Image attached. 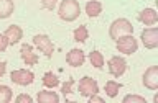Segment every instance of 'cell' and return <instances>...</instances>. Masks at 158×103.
<instances>
[{"label":"cell","mask_w":158,"mask_h":103,"mask_svg":"<svg viewBox=\"0 0 158 103\" xmlns=\"http://www.w3.org/2000/svg\"><path fill=\"white\" fill-rule=\"evenodd\" d=\"M5 72H7V62H5V61H0V78L5 75Z\"/></svg>","instance_id":"obj_28"},{"label":"cell","mask_w":158,"mask_h":103,"mask_svg":"<svg viewBox=\"0 0 158 103\" xmlns=\"http://www.w3.org/2000/svg\"><path fill=\"white\" fill-rule=\"evenodd\" d=\"M128 101L145 103V98H143V97H138V95H127V97H123V103H128Z\"/></svg>","instance_id":"obj_22"},{"label":"cell","mask_w":158,"mask_h":103,"mask_svg":"<svg viewBox=\"0 0 158 103\" xmlns=\"http://www.w3.org/2000/svg\"><path fill=\"white\" fill-rule=\"evenodd\" d=\"M12 88L8 85H0V103H8L12 100Z\"/></svg>","instance_id":"obj_21"},{"label":"cell","mask_w":158,"mask_h":103,"mask_svg":"<svg viewBox=\"0 0 158 103\" xmlns=\"http://www.w3.org/2000/svg\"><path fill=\"white\" fill-rule=\"evenodd\" d=\"M97 92H99V85L94 78L82 77L81 80H79V95L89 98L91 95H94V93H97Z\"/></svg>","instance_id":"obj_6"},{"label":"cell","mask_w":158,"mask_h":103,"mask_svg":"<svg viewBox=\"0 0 158 103\" xmlns=\"http://www.w3.org/2000/svg\"><path fill=\"white\" fill-rule=\"evenodd\" d=\"M10 80L17 85H30L35 80V74L31 71H27V69H17L10 74Z\"/></svg>","instance_id":"obj_4"},{"label":"cell","mask_w":158,"mask_h":103,"mask_svg":"<svg viewBox=\"0 0 158 103\" xmlns=\"http://www.w3.org/2000/svg\"><path fill=\"white\" fill-rule=\"evenodd\" d=\"M59 18L64 21H74L79 13H81V7H79L77 0H63L59 5Z\"/></svg>","instance_id":"obj_2"},{"label":"cell","mask_w":158,"mask_h":103,"mask_svg":"<svg viewBox=\"0 0 158 103\" xmlns=\"http://www.w3.org/2000/svg\"><path fill=\"white\" fill-rule=\"evenodd\" d=\"M73 85H74V80H73V78H69V80H68L66 83H63L61 92H63V95H64V97L71 93V88H73Z\"/></svg>","instance_id":"obj_23"},{"label":"cell","mask_w":158,"mask_h":103,"mask_svg":"<svg viewBox=\"0 0 158 103\" xmlns=\"http://www.w3.org/2000/svg\"><path fill=\"white\" fill-rule=\"evenodd\" d=\"M89 59H91V64L96 69H102L104 67V56H102V52L92 51L91 54H89Z\"/></svg>","instance_id":"obj_20"},{"label":"cell","mask_w":158,"mask_h":103,"mask_svg":"<svg viewBox=\"0 0 158 103\" xmlns=\"http://www.w3.org/2000/svg\"><path fill=\"white\" fill-rule=\"evenodd\" d=\"M143 85L150 90L158 88V66H150L143 74Z\"/></svg>","instance_id":"obj_9"},{"label":"cell","mask_w":158,"mask_h":103,"mask_svg":"<svg viewBox=\"0 0 158 103\" xmlns=\"http://www.w3.org/2000/svg\"><path fill=\"white\" fill-rule=\"evenodd\" d=\"M87 38H89V31H87L86 25H81L79 28L74 29V41L84 43V41H87Z\"/></svg>","instance_id":"obj_19"},{"label":"cell","mask_w":158,"mask_h":103,"mask_svg":"<svg viewBox=\"0 0 158 103\" xmlns=\"http://www.w3.org/2000/svg\"><path fill=\"white\" fill-rule=\"evenodd\" d=\"M3 36L8 39V44H17L20 39L23 38V29L17 26V25H10V26L5 29Z\"/></svg>","instance_id":"obj_12"},{"label":"cell","mask_w":158,"mask_h":103,"mask_svg":"<svg viewBox=\"0 0 158 103\" xmlns=\"http://www.w3.org/2000/svg\"><path fill=\"white\" fill-rule=\"evenodd\" d=\"M43 85L46 87V88H54V87H58L59 85V78L56 74H53V72H46L43 75Z\"/></svg>","instance_id":"obj_17"},{"label":"cell","mask_w":158,"mask_h":103,"mask_svg":"<svg viewBox=\"0 0 158 103\" xmlns=\"http://www.w3.org/2000/svg\"><path fill=\"white\" fill-rule=\"evenodd\" d=\"M36 100H38V103H58L59 101V97H58L56 92L41 90V92H38Z\"/></svg>","instance_id":"obj_14"},{"label":"cell","mask_w":158,"mask_h":103,"mask_svg":"<svg viewBox=\"0 0 158 103\" xmlns=\"http://www.w3.org/2000/svg\"><path fill=\"white\" fill-rule=\"evenodd\" d=\"M20 56H22V61L27 66H36L38 64V56L36 52H33V48L30 44H23L22 49H20Z\"/></svg>","instance_id":"obj_10"},{"label":"cell","mask_w":158,"mask_h":103,"mask_svg":"<svg viewBox=\"0 0 158 103\" xmlns=\"http://www.w3.org/2000/svg\"><path fill=\"white\" fill-rule=\"evenodd\" d=\"M120 88H122V85H120L118 82H115V80H109V82L106 83V95L110 97V98H115Z\"/></svg>","instance_id":"obj_18"},{"label":"cell","mask_w":158,"mask_h":103,"mask_svg":"<svg viewBox=\"0 0 158 103\" xmlns=\"http://www.w3.org/2000/svg\"><path fill=\"white\" fill-rule=\"evenodd\" d=\"M33 43H35V46H36L46 57H51L53 56L54 46H53V41L46 36V34H36V36L33 38Z\"/></svg>","instance_id":"obj_5"},{"label":"cell","mask_w":158,"mask_h":103,"mask_svg":"<svg viewBox=\"0 0 158 103\" xmlns=\"http://www.w3.org/2000/svg\"><path fill=\"white\" fill-rule=\"evenodd\" d=\"M8 46V39L3 36V34H0V52H3L5 49Z\"/></svg>","instance_id":"obj_26"},{"label":"cell","mask_w":158,"mask_h":103,"mask_svg":"<svg viewBox=\"0 0 158 103\" xmlns=\"http://www.w3.org/2000/svg\"><path fill=\"white\" fill-rule=\"evenodd\" d=\"M142 43L147 49H155L158 46V28H147L142 31Z\"/></svg>","instance_id":"obj_7"},{"label":"cell","mask_w":158,"mask_h":103,"mask_svg":"<svg viewBox=\"0 0 158 103\" xmlns=\"http://www.w3.org/2000/svg\"><path fill=\"white\" fill-rule=\"evenodd\" d=\"M115 43H117V51L122 52V54H127V56H130V54L137 52V49H138V43H137V39L133 38L132 34L117 39Z\"/></svg>","instance_id":"obj_3"},{"label":"cell","mask_w":158,"mask_h":103,"mask_svg":"<svg viewBox=\"0 0 158 103\" xmlns=\"http://www.w3.org/2000/svg\"><path fill=\"white\" fill-rule=\"evenodd\" d=\"M15 101H17V103H31L33 98L30 97V95H25V93H22V95H18L17 98H15Z\"/></svg>","instance_id":"obj_24"},{"label":"cell","mask_w":158,"mask_h":103,"mask_svg":"<svg viewBox=\"0 0 158 103\" xmlns=\"http://www.w3.org/2000/svg\"><path fill=\"white\" fill-rule=\"evenodd\" d=\"M138 20L145 25V26H152L158 21V13L153 8H145L138 13Z\"/></svg>","instance_id":"obj_13"},{"label":"cell","mask_w":158,"mask_h":103,"mask_svg":"<svg viewBox=\"0 0 158 103\" xmlns=\"http://www.w3.org/2000/svg\"><path fill=\"white\" fill-rule=\"evenodd\" d=\"M127 71V62H125V59H122V57H118V56H114L109 59V72L112 74L114 77H120L123 75Z\"/></svg>","instance_id":"obj_8"},{"label":"cell","mask_w":158,"mask_h":103,"mask_svg":"<svg viewBox=\"0 0 158 103\" xmlns=\"http://www.w3.org/2000/svg\"><path fill=\"white\" fill-rule=\"evenodd\" d=\"M13 0H0V18H8L13 13Z\"/></svg>","instance_id":"obj_16"},{"label":"cell","mask_w":158,"mask_h":103,"mask_svg":"<svg viewBox=\"0 0 158 103\" xmlns=\"http://www.w3.org/2000/svg\"><path fill=\"white\" fill-rule=\"evenodd\" d=\"M84 61H86V56H84V51H81V49H71L66 54V62L73 67H81Z\"/></svg>","instance_id":"obj_11"},{"label":"cell","mask_w":158,"mask_h":103,"mask_svg":"<svg viewBox=\"0 0 158 103\" xmlns=\"http://www.w3.org/2000/svg\"><path fill=\"white\" fill-rule=\"evenodd\" d=\"M132 33H133V26L127 18L114 20L110 23V28H109V36H110L114 41H117V39H120L123 36H128V34H132Z\"/></svg>","instance_id":"obj_1"},{"label":"cell","mask_w":158,"mask_h":103,"mask_svg":"<svg viewBox=\"0 0 158 103\" xmlns=\"http://www.w3.org/2000/svg\"><path fill=\"white\" fill-rule=\"evenodd\" d=\"M101 12H102V3L101 2H97V0H89V2L86 3V13L91 18L99 17Z\"/></svg>","instance_id":"obj_15"},{"label":"cell","mask_w":158,"mask_h":103,"mask_svg":"<svg viewBox=\"0 0 158 103\" xmlns=\"http://www.w3.org/2000/svg\"><path fill=\"white\" fill-rule=\"evenodd\" d=\"M56 5V0H41V7L46 10H53Z\"/></svg>","instance_id":"obj_25"},{"label":"cell","mask_w":158,"mask_h":103,"mask_svg":"<svg viewBox=\"0 0 158 103\" xmlns=\"http://www.w3.org/2000/svg\"><path fill=\"white\" fill-rule=\"evenodd\" d=\"M89 101H91V103H102V101H104V98L97 97V93H94V95L89 97Z\"/></svg>","instance_id":"obj_27"}]
</instances>
